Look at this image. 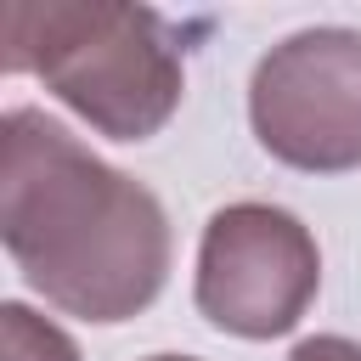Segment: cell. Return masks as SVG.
Wrapping results in <instances>:
<instances>
[{
	"mask_svg": "<svg viewBox=\"0 0 361 361\" xmlns=\"http://www.w3.org/2000/svg\"><path fill=\"white\" fill-rule=\"evenodd\" d=\"M0 243L45 305L96 327L141 316L175 254L164 203L39 107L0 118Z\"/></svg>",
	"mask_w": 361,
	"mask_h": 361,
	"instance_id": "cell-1",
	"label": "cell"
},
{
	"mask_svg": "<svg viewBox=\"0 0 361 361\" xmlns=\"http://www.w3.org/2000/svg\"><path fill=\"white\" fill-rule=\"evenodd\" d=\"M0 68L34 73L113 141H152L186 96L175 23L130 0H11L0 17Z\"/></svg>",
	"mask_w": 361,
	"mask_h": 361,
	"instance_id": "cell-2",
	"label": "cell"
},
{
	"mask_svg": "<svg viewBox=\"0 0 361 361\" xmlns=\"http://www.w3.org/2000/svg\"><path fill=\"white\" fill-rule=\"evenodd\" d=\"M322 288V248L282 203H226L197 243V316L231 338L265 344L305 322Z\"/></svg>",
	"mask_w": 361,
	"mask_h": 361,
	"instance_id": "cell-3",
	"label": "cell"
},
{
	"mask_svg": "<svg viewBox=\"0 0 361 361\" xmlns=\"http://www.w3.org/2000/svg\"><path fill=\"white\" fill-rule=\"evenodd\" d=\"M254 141L299 175L361 169V28H299L248 79Z\"/></svg>",
	"mask_w": 361,
	"mask_h": 361,
	"instance_id": "cell-4",
	"label": "cell"
},
{
	"mask_svg": "<svg viewBox=\"0 0 361 361\" xmlns=\"http://www.w3.org/2000/svg\"><path fill=\"white\" fill-rule=\"evenodd\" d=\"M0 361H79V344L56 322L28 310L23 299H6L0 305Z\"/></svg>",
	"mask_w": 361,
	"mask_h": 361,
	"instance_id": "cell-5",
	"label": "cell"
},
{
	"mask_svg": "<svg viewBox=\"0 0 361 361\" xmlns=\"http://www.w3.org/2000/svg\"><path fill=\"white\" fill-rule=\"evenodd\" d=\"M288 361H361V344L344 333H316V338H299Z\"/></svg>",
	"mask_w": 361,
	"mask_h": 361,
	"instance_id": "cell-6",
	"label": "cell"
},
{
	"mask_svg": "<svg viewBox=\"0 0 361 361\" xmlns=\"http://www.w3.org/2000/svg\"><path fill=\"white\" fill-rule=\"evenodd\" d=\"M147 361H197V355H147Z\"/></svg>",
	"mask_w": 361,
	"mask_h": 361,
	"instance_id": "cell-7",
	"label": "cell"
}]
</instances>
